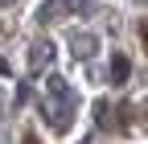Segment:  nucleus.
Returning <instances> with one entry per match:
<instances>
[{
	"mask_svg": "<svg viewBox=\"0 0 148 144\" xmlns=\"http://www.w3.org/2000/svg\"><path fill=\"white\" fill-rule=\"evenodd\" d=\"M140 41H144V53H148V16H144V25H140Z\"/></svg>",
	"mask_w": 148,
	"mask_h": 144,
	"instance_id": "f257e3e1",
	"label": "nucleus"
},
{
	"mask_svg": "<svg viewBox=\"0 0 148 144\" xmlns=\"http://www.w3.org/2000/svg\"><path fill=\"white\" fill-rule=\"evenodd\" d=\"M25 144H37V136H25Z\"/></svg>",
	"mask_w": 148,
	"mask_h": 144,
	"instance_id": "f03ea898",
	"label": "nucleus"
}]
</instances>
